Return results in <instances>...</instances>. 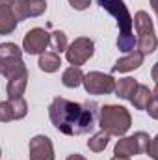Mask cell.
<instances>
[{"label": "cell", "mask_w": 158, "mask_h": 160, "mask_svg": "<svg viewBox=\"0 0 158 160\" xmlns=\"http://www.w3.org/2000/svg\"><path fill=\"white\" fill-rule=\"evenodd\" d=\"M97 102H73L63 97H56L48 106V118L52 125L67 136L87 134L95 128L97 123Z\"/></svg>", "instance_id": "1"}, {"label": "cell", "mask_w": 158, "mask_h": 160, "mask_svg": "<svg viewBox=\"0 0 158 160\" xmlns=\"http://www.w3.org/2000/svg\"><path fill=\"white\" fill-rule=\"evenodd\" d=\"M99 6L106 9L110 15L116 17L119 28L117 48L123 52H132L134 47H138V38L132 32L134 26V17L130 15L128 8L125 6V0H99Z\"/></svg>", "instance_id": "2"}, {"label": "cell", "mask_w": 158, "mask_h": 160, "mask_svg": "<svg viewBox=\"0 0 158 160\" xmlns=\"http://www.w3.org/2000/svg\"><path fill=\"white\" fill-rule=\"evenodd\" d=\"M132 125L130 112L119 104H104L99 108V127L110 136H125Z\"/></svg>", "instance_id": "3"}, {"label": "cell", "mask_w": 158, "mask_h": 160, "mask_svg": "<svg viewBox=\"0 0 158 160\" xmlns=\"http://www.w3.org/2000/svg\"><path fill=\"white\" fill-rule=\"evenodd\" d=\"M134 26L138 32V50H141L145 56L153 54L158 47V39L155 34L153 19L149 17L147 11H138L134 15Z\"/></svg>", "instance_id": "4"}, {"label": "cell", "mask_w": 158, "mask_h": 160, "mask_svg": "<svg viewBox=\"0 0 158 160\" xmlns=\"http://www.w3.org/2000/svg\"><path fill=\"white\" fill-rule=\"evenodd\" d=\"M84 88L89 95H110V93H116L117 82L112 75L91 71L84 78Z\"/></svg>", "instance_id": "5"}, {"label": "cell", "mask_w": 158, "mask_h": 160, "mask_svg": "<svg viewBox=\"0 0 158 160\" xmlns=\"http://www.w3.org/2000/svg\"><path fill=\"white\" fill-rule=\"evenodd\" d=\"M95 54V45L89 38H77L65 50V58L71 65L80 67Z\"/></svg>", "instance_id": "6"}, {"label": "cell", "mask_w": 158, "mask_h": 160, "mask_svg": "<svg viewBox=\"0 0 158 160\" xmlns=\"http://www.w3.org/2000/svg\"><path fill=\"white\" fill-rule=\"evenodd\" d=\"M50 47V34L43 28H32L22 39V48L28 54H43Z\"/></svg>", "instance_id": "7"}, {"label": "cell", "mask_w": 158, "mask_h": 160, "mask_svg": "<svg viewBox=\"0 0 158 160\" xmlns=\"http://www.w3.org/2000/svg\"><path fill=\"white\" fill-rule=\"evenodd\" d=\"M28 114V104L22 97L17 99H7L0 102V121L7 123L13 119H22Z\"/></svg>", "instance_id": "8"}, {"label": "cell", "mask_w": 158, "mask_h": 160, "mask_svg": "<svg viewBox=\"0 0 158 160\" xmlns=\"http://www.w3.org/2000/svg\"><path fill=\"white\" fill-rule=\"evenodd\" d=\"M30 160H54V145L48 136H34L28 145Z\"/></svg>", "instance_id": "9"}, {"label": "cell", "mask_w": 158, "mask_h": 160, "mask_svg": "<svg viewBox=\"0 0 158 160\" xmlns=\"http://www.w3.org/2000/svg\"><path fill=\"white\" fill-rule=\"evenodd\" d=\"M143 58H145V54L141 50H132L125 58H119L117 62H116V65L112 67V71L114 73H128V71H134V69H138L143 63Z\"/></svg>", "instance_id": "10"}, {"label": "cell", "mask_w": 158, "mask_h": 160, "mask_svg": "<svg viewBox=\"0 0 158 160\" xmlns=\"http://www.w3.org/2000/svg\"><path fill=\"white\" fill-rule=\"evenodd\" d=\"M0 73H2V77L9 80L13 77L26 73V65H24L22 58H0Z\"/></svg>", "instance_id": "11"}, {"label": "cell", "mask_w": 158, "mask_h": 160, "mask_svg": "<svg viewBox=\"0 0 158 160\" xmlns=\"http://www.w3.org/2000/svg\"><path fill=\"white\" fill-rule=\"evenodd\" d=\"M114 155L116 157H125V158H130L132 155H140V145H138L136 134L121 138L114 147Z\"/></svg>", "instance_id": "12"}, {"label": "cell", "mask_w": 158, "mask_h": 160, "mask_svg": "<svg viewBox=\"0 0 158 160\" xmlns=\"http://www.w3.org/2000/svg\"><path fill=\"white\" fill-rule=\"evenodd\" d=\"M17 24H19V21H17V17L13 15L11 8H9L6 2H0V34H2V36L11 34V32L17 28Z\"/></svg>", "instance_id": "13"}, {"label": "cell", "mask_w": 158, "mask_h": 160, "mask_svg": "<svg viewBox=\"0 0 158 160\" xmlns=\"http://www.w3.org/2000/svg\"><path fill=\"white\" fill-rule=\"evenodd\" d=\"M26 84H28V71L19 75V77H13V78L7 80V86H6V91H7V99H17V97H22L24 89H26Z\"/></svg>", "instance_id": "14"}, {"label": "cell", "mask_w": 158, "mask_h": 160, "mask_svg": "<svg viewBox=\"0 0 158 160\" xmlns=\"http://www.w3.org/2000/svg\"><path fill=\"white\" fill-rule=\"evenodd\" d=\"M153 95H155V93H153L147 86L138 84V88H136L134 95L130 97V102L134 104V108H136V110H147V106H149V102H151Z\"/></svg>", "instance_id": "15"}, {"label": "cell", "mask_w": 158, "mask_h": 160, "mask_svg": "<svg viewBox=\"0 0 158 160\" xmlns=\"http://www.w3.org/2000/svg\"><path fill=\"white\" fill-rule=\"evenodd\" d=\"M62 65V60L58 56V52L50 50V52H43L39 56V69L45 73H56Z\"/></svg>", "instance_id": "16"}, {"label": "cell", "mask_w": 158, "mask_h": 160, "mask_svg": "<svg viewBox=\"0 0 158 160\" xmlns=\"http://www.w3.org/2000/svg\"><path fill=\"white\" fill-rule=\"evenodd\" d=\"M84 78H86V75L82 73V69L75 67V65L65 69L63 75H62V82H63L65 88H78L80 84H84Z\"/></svg>", "instance_id": "17"}, {"label": "cell", "mask_w": 158, "mask_h": 160, "mask_svg": "<svg viewBox=\"0 0 158 160\" xmlns=\"http://www.w3.org/2000/svg\"><path fill=\"white\" fill-rule=\"evenodd\" d=\"M136 88H138V82H136L134 78H130V77L121 78L117 82V88H116V95H117L119 99H126V101H130V97L134 95Z\"/></svg>", "instance_id": "18"}, {"label": "cell", "mask_w": 158, "mask_h": 160, "mask_svg": "<svg viewBox=\"0 0 158 160\" xmlns=\"http://www.w3.org/2000/svg\"><path fill=\"white\" fill-rule=\"evenodd\" d=\"M108 142H110V134L104 132V130H101V132L93 134V136L87 140V147H89V151H93V153H101V151L106 149Z\"/></svg>", "instance_id": "19"}, {"label": "cell", "mask_w": 158, "mask_h": 160, "mask_svg": "<svg viewBox=\"0 0 158 160\" xmlns=\"http://www.w3.org/2000/svg\"><path fill=\"white\" fill-rule=\"evenodd\" d=\"M50 48H52L54 52L67 50V48H69V45H67V36H65L63 32H60V30L52 32V34H50Z\"/></svg>", "instance_id": "20"}, {"label": "cell", "mask_w": 158, "mask_h": 160, "mask_svg": "<svg viewBox=\"0 0 158 160\" xmlns=\"http://www.w3.org/2000/svg\"><path fill=\"white\" fill-rule=\"evenodd\" d=\"M0 58H22V50L15 43H2L0 45Z\"/></svg>", "instance_id": "21"}, {"label": "cell", "mask_w": 158, "mask_h": 160, "mask_svg": "<svg viewBox=\"0 0 158 160\" xmlns=\"http://www.w3.org/2000/svg\"><path fill=\"white\" fill-rule=\"evenodd\" d=\"M153 119H158V97L156 95H153V99H151V102H149V106H147V110H145Z\"/></svg>", "instance_id": "22"}, {"label": "cell", "mask_w": 158, "mask_h": 160, "mask_svg": "<svg viewBox=\"0 0 158 160\" xmlns=\"http://www.w3.org/2000/svg\"><path fill=\"white\" fill-rule=\"evenodd\" d=\"M149 157L153 160H158V134L153 138V142H151V147H149V153H147Z\"/></svg>", "instance_id": "23"}, {"label": "cell", "mask_w": 158, "mask_h": 160, "mask_svg": "<svg viewBox=\"0 0 158 160\" xmlns=\"http://www.w3.org/2000/svg\"><path fill=\"white\" fill-rule=\"evenodd\" d=\"M89 2H91V0H69L71 8H73V9H78V11L86 9V8H89Z\"/></svg>", "instance_id": "24"}, {"label": "cell", "mask_w": 158, "mask_h": 160, "mask_svg": "<svg viewBox=\"0 0 158 160\" xmlns=\"http://www.w3.org/2000/svg\"><path fill=\"white\" fill-rule=\"evenodd\" d=\"M151 77H153V80H155V82L158 84V62L155 63V65H153V71H151Z\"/></svg>", "instance_id": "25"}, {"label": "cell", "mask_w": 158, "mask_h": 160, "mask_svg": "<svg viewBox=\"0 0 158 160\" xmlns=\"http://www.w3.org/2000/svg\"><path fill=\"white\" fill-rule=\"evenodd\" d=\"M65 160H86V158H84L82 155H78V153H73V155H69Z\"/></svg>", "instance_id": "26"}, {"label": "cell", "mask_w": 158, "mask_h": 160, "mask_svg": "<svg viewBox=\"0 0 158 160\" xmlns=\"http://www.w3.org/2000/svg\"><path fill=\"white\" fill-rule=\"evenodd\" d=\"M151 8L156 11V15H158V0H151Z\"/></svg>", "instance_id": "27"}, {"label": "cell", "mask_w": 158, "mask_h": 160, "mask_svg": "<svg viewBox=\"0 0 158 160\" xmlns=\"http://www.w3.org/2000/svg\"><path fill=\"white\" fill-rule=\"evenodd\" d=\"M112 160H130V158H125V157H114Z\"/></svg>", "instance_id": "28"}, {"label": "cell", "mask_w": 158, "mask_h": 160, "mask_svg": "<svg viewBox=\"0 0 158 160\" xmlns=\"http://www.w3.org/2000/svg\"><path fill=\"white\" fill-rule=\"evenodd\" d=\"M153 93H155V95H156V97H158V84H156V88L153 89Z\"/></svg>", "instance_id": "29"}]
</instances>
